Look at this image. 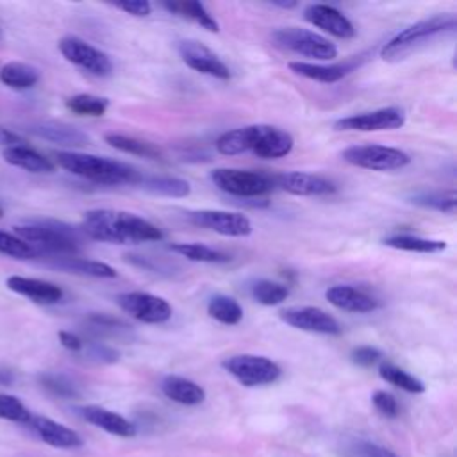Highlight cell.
I'll return each instance as SVG.
<instances>
[{"label": "cell", "instance_id": "obj_1", "mask_svg": "<svg viewBox=\"0 0 457 457\" xmlns=\"http://www.w3.org/2000/svg\"><path fill=\"white\" fill-rule=\"evenodd\" d=\"M80 228L87 237L95 241L116 245L162 239V232L143 216L114 209L87 211Z\"/></svg>", "mask_w": 457, "mask_h": 457}, {"label": "cell", "instance_id": "obj_2", "mask_svg": "<svg viewBox=\"0 0 457 457\" xmlns=\"http://www.w3.org/2000/svg\"><path fill=\"white\" fill-rule=\"evenodd\" d=\"M295 139L284 129L266 123L246 125L223 132L216 139V150L221 155H239L252 152L261 159H280L293 150Z\"/></svg>", "mask_w": 457, "mask_h": 457}, {"label": "cell", "instance_id": "obj_3", "mask_svg": "<svg viewBox=\"0 0 457 457\" xmlns=\"http://www.w3.org/2000/svg\"><path fill=\"white\" fill-rule=\"evenodd\" d=\"M55 161L62 170L70 171L71 175L82 177L96 184H137L141 177V173L127 162L82 152H57Z\"/></svg>", "mask_w": 457, "mask_h": 457}, {"label": "cell", "instance_id": "obj_4", "mask_svg": "<svg viewBox=\"0 0 457 457\" xmlns=\"http://www.w3.org/2000/svg\"><path fill=\"white\" fill-rule=\"evenodd\" d=\"M14 236L30 246L37 245L39 248L61 257L75 255L80 248V234L73 227L55 220H34L30 223L18 225L14 227Z\"/></svg>", "mask_w": 457, "mask_h": 457}, {"label": "cell", "instance_id": "obj_5", "mask_svg": "<svg viewBox=\"0 0 457 457\" xmlns=\"http://www.w3.org/2000/svg\"><path fill=\"white\" fill-rule=\"evenodd\" d=\"M457 27L455 14H436L425 20H420L403 30H400L396 36H393L380 50V55L384 61H398L403 55L411 54L414 46L421 45L427 39H432L437 34L443 32H453Z\"/></svg>", "mask_w": 457, "mask_h": 457}, {"label": "cell", "instance_id": "obj_6", "mask_svg": "<svg viewBox=\"0 0 457 457\" xmlns=\"http://www.w3.org/2000/svg\"><path fill=\"white\" fill-rule=\"evenodd\" d=\"M271 39L277 46L314 61H332L337 57V46L328 37L309 29L282 27L271 32Z\"/></svg>", "mask_w": 457, "mask_h": 457}, {"label": "cell", "instance_id": "obj_7", "mask_svg": "<svg viewBox=\"0 0 457 457\" xmlns=\"http://www.w3.org/2000/svg\"><path fill=\"white\" fill-rule=\"evenodd\" d=\"M209 177L220 191L232 196H241V198L264 196L275 189L273 177L261 171H252V170L216 168L211 171Z\"/></svg>", "mask_w": 457, "mask_h": 457}, {"label": "cell", "instance_id": "obj_8", "mask_svg": "<svg viewBox=\"0 0 457 457\" xmlns=\"http://www.w3.org/2000/svg\"><path fill=\"white\" fill-rule=\"evenodd\" d=\"M343 161L371 171H395L411 162L407 152L384 145H353L341 152Z\"/></svg>", "mask_w": 457, "mask_h": 457}, {"label": "cell", "instance_id": "obj_9", "mask_svg": "<svg viewBox=\"0 0 457 457\" xmlns=\"http://www.w3.org/2000/svg\"><path fill=\"white\" fill-rule=\"evenodd\" d=\"M223 370L230 373L239 384L246 387H257V386H268L280 378L282 370L280 366L264 357V355H252V353H239L227 357L221 362Z\"/></svg>", "mask_w": 457, "mask_h": 457}, {"label": "cell", "instance_id": "obj_10", "mask_svg": "<svg viewBox=\"0 0 457 457\" xmlns=\"http://www.w3.org/2000/svg\"><path fill=\"white\" fill-rule=\"evenodd\" d=\"M116 303L125 314L146 325L166 323L173 314L171 305L162 296L146 291L120 293L116 296Z\"/></svg>", "mask_w": 457, "mask_h": 457}, {"label": "cell", "instance_id": "obj_11", "mask_svg": "<svg viewBox=\"0 0 457 457\" xmlns=\"http://www.w3.org/2000/svg\"><path fill=\"white\" fill-rule=\"evenodd\" d=\"M59 52L66 61L95 77H109L112 73L109 55L77 36H64L59 41Z\"/></svg>", "mask_w": 457, "mask_h": 457}, {"label": "cell", "instance_id": "obj_12", "mask_svg": "<svg viewBox=\"0 0 457 457\" xmlns=\"http://www.w3.org/2000/svg\"><path fill=\"white\" fill-rule=\"evenodd\" d=\"M187 220L200 227L212 230L220 236H228V237H245L252 234V221L241 214V212H232V211H218V209H198V211H189Z\"/></svg>", "mask_w": 457, "mask_h": 457}, {"label": "cell", "instance_id": "obj_13", "mask_svg": "<svg viewBox=\"0 0 457 457\" xmlns=\"http://www.w3.org/2000/svg\"><path fill=\"white\" fill-rule=\"evenodd\" d=\"M405 112L400 107H382L370 112L352 114L339 118L334 123L336 130H352V132H380V130H396L403 127Z\"/></svg>", "mask_w": 457, "mask_h": 457}, {"label": "cell", "instance_id": "obj_14", "mask_svg": "<svg viewBox=\"0 0 457 457\" xmlns=\"http://www.w3.org/2000/svg\"><path fill=\"white\" fill-rule=\"evenodd\" d=\"M280 320L293 328L325 334V336H337L341 334L339 321L328 314L327 311L312 305H295L286 307L280 311Z\"/></svg>", "mask_w": 457, "mask_h": 457}, {"label": "cell", "instance_id": "obj_15", "mask_svg": "<svg viewBox=\"0 0 457 457\" xmlns=\"http://www.w3.org/2000/svg\"><path fill=\"white\" fill-rule=\"evenodd\" d=\"M177 50H179L180 59L191 70L209 75V77H214V79H221V80L230 79L228 66L211 48H207L200 41L182 39V41H179Z\"/></svg>", "mask_w": 457, "mask_h": 457}, {"label": "cell", "instance_id": "obj_16", "mask_svg": "<svg viewBox=\"0 0 457 457\" xmlns=\"http://www.w3.org/2000/svg\"><path fill=\"white\" fill-rule=\"evenodd\" d=\"M275 187L296 196H323L336 193L337 186L321 175L307 171H286L273 175Z\"/></svg>", "mask_w": 457, "mask_h": 457}, {"label": "cell", "instance_id": "obj_17", "mask_svg": "<svg viewBox=\"0 0 457 457\" xmlns=\"http://www.w3.org/2000/svg\"><path fill=\"white\" fill-rule=\"evenodd\" d=\"M303 18L321 29L323 32H328L334 37L339 39H350L355 36V27L353 23L336 7L327 5V4H311L303 11Z\"/></svg>", "mask_w": 457, "mask_h": 457}, {"label": "cell", "instance_id": "obj_18", "mask_svg": "<svg viewBox=\"0 0 457 457\" xmlns=\"http://www.w3.org/2000/svg\"><path fill=\"white\" fill-rule=\"evenodd\" d=\"M325 298L330 305L346 312H373L380 307L377 298L346 284L330 286L325 291Z\"/></svg>", "mask_w": 457, "mask_h": 457}, {"label": "cell", "instance_id": "obj_19", "mask_svg": "<svg viewBox=\"0 0 457 457\" xmlns=\"http://www.w3.org/2000/svg\"><path fill=\"white\" fill-rule=\"evenodd\" d=\"M5 284L11 291H14L21 296H27L29 300L41 303V305H52V303L61 302V298H62V289L57 284H52L48 280L11 275Z\"/></svg>", "mask_w": 457, "mask_h": 457}, {"label": "cell", "instance_id": "obj_20", "mask_svg": "<svg viewBox=\"0 0 457 457\" xmlns=\"http://www.w3.org/2000/svg\"><path fill=\"white\" fill-rule=\"evenodd\" d=\"M32 428L36 430V434L39 436V439L54 448H79L82 446V437L70 427L57 423L52 418L46 416H34L30 420Z\"/></svg>", "mask_w": 457, "mask_h": 457}, {"label": "cell", "instance_id": "obj_21", "mask_svg": "<svg viewBox=\"0 0 457 457\" xmlns=\"http://www.w3.org/2000/svg\"><path fill=\"white\" fill-rule=\"evenodd\" d=\"M80 414L87 423H91L112 436H120V437L136 436L134 423L114 411L104 409L100 405H86L80 409Z\"/></svg>", "mask_w": 457, "mask_h": 457}, {"label": "cell", "instance_id": "obj_22", "mask_svg": "<svg viewBox=\"0 0 457 457\" xmlns=\"http://www.w3.org/2000/svg\"><path fill=\"white\" fill-rule=\"evenodd\" d=\"M287 68L305 79L332 84L341 80L353 70V62H337V64H318V62H305V61H291Z\"/></svg>", "mask_w": 457, "mask_h": 457}, {"label": "cell", "instance_id": "obj_23", "mask_svg": "<svg viewBox=\"0 0 457 457\" xmlns=\"http://www.w3.org/2000/svg\"><path fill=\"white\" fill-rule=\"evenodd\" d=\"M161 389L166 398L180 405H200L205 400V391L200 384L179 375L164 377Z\"/></svg>", "mask_w": 457, "mask_h": 457}, {"label": "cell", "instance_id": "obj_24", "mask_svg": "<svg viewBox=\"0 0 457 457\" xmlns=\"http://www.w3.org/2000/svg\"><path fill=\"white\" fill-rule=\"evenodd\" d=\"M30 132L45 141L62 145V146H82L89 141V137L80 129L66 123H57V121L36 123L30 127Z\"/></svg>", "mask_w": 457, "mask_h": 457}, {"label": "cell", "instance_id": "obj_25", "mask_svg": "<svg viewBox=\"0 0 457 457\" xmlns=\"http://www.w3.org/2000/svg\"><path fill=\"white\" fill-rule=\"evenodd\" d=\"M4 159L9 164L21 168L25 171H30V173H52L54 171V162L27 145L4 148Z\"/></svg>", "mask_w": 457, "mask_h": 457}, {"label": "cell", "instance_id": "obj_26", "mask_svg": "<svg viewBox=\"0 0 457 457\" xmlns=\"http://www.w3.org/2000/svg\"><path fill=\"white\" fill-rule=\"evenodd\" d=\"M52 266L64 270L68 273L84 275V277H95V278H114L116 277V270L112 266H109L107 262L75 257V255L57 257V261H54Z\"/></svg>", "mask_w": 457, "mask_h": 457}, {"label": "cell", "instance_id": "obj_27", "mask_svg": "<svg viewBox=\"0 0 457 457\" xmlns=\"http://www.w3.org/2000/svg\"><path fill=\"white\" fill-rule=\"evenodd\" d=\"M145 191L159 196H168V198H184L191 193V186L187 180L179 179V177H162V175H154V177H145L141 175L137 184Z\"/></svg>", "mask_w": 457, "mask_h": 457}, {"label": "cell", "instance_id": "obj_28", "mask_svg": "<svg viewBox=\"0 0 457 457\" xmlns=\"http://www.w3.org/2000/svg\"><path fill=\"white\" fill-rule=\"evenodd\" d=\"M164 9H168L170 12L191 20L195 23H198L202 29L209 30V32H218L220 25L214 20L212 14H209V11L205 9V5L198 0H182V2H164L162 4Z\"/></svg>", "mask_w": 457, "mask_h": 457}, {"label": "cell", "instance_id": "obj_29", "mask_svg": "<svg viewBox=\"0 0 457 457\" xmlns=\"http://www.w3.org/2000/svg\"><path fill=\"white\" fill-rule=\"evenodd\" d=\"M382 243L395 250L416 252V253H437L446 248V243L441 239H428V237L412 236V234H395V236L384 237Z\"/></svg>", "mask_w": 457, "mask_h": 457}, {"label": "cell", "instance_id": "obj_30", "mask_svg": "<svg viewBox=\"0 0 457 457\" xmlns=\"http://www.w3.org/2000/svg\"><path fill=\"white\" fill-rule=\"evenodd\" d=\"M105 143L123 154L139 155V157H146V159H161V150L155 145L137 139L134 136L109 132V134H105Z\"/></svg>", "mask_w": 457, "mask_h": 457}, {"label": "cell", "instance_id": "obj_31", "mask_svg": "<svg viewBox=\"0 0 457 457\" xmlns=\"http://www.w3.org/2000/svg\"><path fill=\"white\" fill-rule=\"evenodd\" d=\"M0 80L12 89H29L39 80V71L27 62L12 61L0 68Z\"/></svg>", "mask_w": 457, "mask_h": 457}, {"label": "cell", "instance_id": "obj_32", "mask_svg": "<svg viewBox=\"0 0 457 457\" xmlns=\"http://www.w3.org/2000/svg\"><path fill=\"white\" fill-rule=\"evenodd\" d=\"M207 314L223 325H237L243 320V307L232 296L214 295L207 303Z\"/></svg>", "mask_w": 457, "mask_h": 457}, {"label": "cell", "instance_id": "obj_33", "mask_svg": "<svg viewBox=\"0 0 457 457\" xmlns=\"http://www.w3.org/2000/svg\"><path fill=\"white\" fill-rule=\"evenodd\" d=\"M170 250L179 253L180 257H186L187 261H193V262L216 264V262L230 261V255H227L220 250H214L211 246L200 245V243H173V245H170Z\"/></svg>", "mask_w": 457, "mask_h": 457}, {"label": "cell", "instance_id": "obj_34", "mask_svg": "<svg viewBox=\"0 0 457 457\" xmlns=\"http://www.w3.org/2000/svg\"><path fill=\"white\" fill-rule=\"evenodd\" d=\"M378 375H380L386 382H389L391 386L400 387V389H403V391H407V393L418 395V393H423V391H425V384H423L418 377L411 375L409 371L398 368V366L393 364V362H380V366H378Z\"/></svg>", "mask_w": 457, "mask_h": 457}, {"label": "cell", "instance_id": "obj_35", "mask_svg": "<svg viewBox=\"0 0 457 457\" xmlns=\"http://www.w3.org/2000/svg\"><path fill=\"white\" fill-rule=\"evenodd\" d=\"M414 205L439 211L443 214H453L457 207V195L455 191H428V193H416L411 196Z\"/></svg>", "mask_w": 457, "mask_h": 457}, {"label": "cell", "instance_id": "obj_36", "mask_svg": "<svg viewBox=\"0 0 457 457\" xmlns=\"http://www.w3.org/2000/svg\"><path fill=\"white\" fill-rule=\"evenodd\" d=\"M66 107L79 116H104L107 107H109V100L104 96H96L91 93H79L73 95L66 100Z\"/></svg>", "mask_w": 457, "mask_h": 457}, {"label": "cell", "instance_id": "obj_37", "mask_svg": "<svg viewBox=\"0 0 457 457\" xmlns=\"http://www.w3.org/2000/svg\"><path fill=\"white\" fill-rule=\"evenodd\" d=\"M252 296L261 305L271 307V305L282 303L289 296V289H287V286H284L280 282L261 278L252 284Z\"/></svg>", "mask_w": 457, "mask_h": 457}, {"label": "cell", "instance_id": "obj_38", "mask_svg": "<svg viewBox=\"0 0 457 457\" xmlns=\"http://www.w3.org/2000/svg\"><path fill=\"white\" fill-rule=\"evenodd\" d=\"M39 382L46 391H50L55 396H61V398L79 396V389L75 382L62 373H45L39 377Z\"/></svg>", "mask_w": 457, "mask_h": 457}, {"label": "cell", "instance_id": "obj_39", "mask_svg": "<svg viewBox=\"0 0 457 457\" xmlns=\"http://www.w3.org/2000/svg\"><path fill=\"white\" fill-rule=\"evenodd\" d=\"M0 418L16 421V423H30L32 414L23 405V402L12 395L0 393Z\"/></svg>", "mask_w": 457, "mask_h": 457}, {"label": "cell", "instance_id": "obj_40", "mask_svg": "<svg viewBox=\"0 0 457 457\" xmlns=\"http://www.w3.org/2000/svg\"><path fill=\"white\" fill-rule=\"evenodd\" d=\"M0 253L14 259H32L36 255V250L18 236L0 230Z\"/></svg>", "mask_w": 457, "mask_h": 457}, {"label": "cell", "instance_id": "obj_41", "mask_svg": "<svg viewBox=\"0 0 457 457\" xmlns=\"http://www.w3.org/2000/svg\"><path fill=\"white\" fill-rule=\"evenodd\" d=\"M350 359L353 364L361 366V368H370L377 362L382 361V352L375 346H368V345H362V346H357L352 350L350 353Z\"/></svg>", "mask_w": 457, "mask_h": 457}, {"label": "cell", "instance_id": "obj_42", "mask_svg": "<svg viewBox=\"0 0 457 457\" xmlns=\"http://www.w3.org/2000/svg\"><path fill=\"white\" fill-rule=\"evenodd\" d=\"M371 402H373L375 409L382 416H386V418H396L398 416L400 407H398L396 398L391 393H387V391H375L373 396H371Z\"/></svg>", "mask_w": 457, "mask_h": 457}, {"label": "cell", "instance_id": "obj_43", "mask_svg": "<svg viewBox=\"0 0 457 457\" xmlns=\"http://www.w3.org/2000/svg\"><path fill=\"white\" fill-rule=\"evenodd\" d=\"M86 353L96 361V362H104V364H112L120 359L118 350H114L112 346L105 345V343H89L86 348Z\"/></svg>", "mask_w": 457, "mask_h": 457}, {"label": "cell", "instance_id": "obj_44", "mask_svg": "<svg viewBox=\"0 0 457 457\" xmlns=\"http://www.w3.org/2000/svg\"><path fill=\"white\" fill-rule=\"evenodd\" d=\"M353 448L359 457H400L393 450H389L378 443H373V441H357Z\"/></svg>", "mask_w": 457, "mask_h": 457}, {"label": "cell", "instance_id": "obj_45", "mask_svg": "<svg viewBox=\"0 0 457 457\" xmlns=\"http://www.w3.org/2000/svg\"><path fill=\"white\" fill-rule=\"evenodd\" d=\"M116 9H121L127 14H132L136 18H145L152 12V4L146 0H127V2H118L114 4Z\"/></svg>", "mask_w": 457, "mask_h": 457}, {"label": "cell", "instance_id": "obj_46", "mask_svg": "<svg viewBox=\"0 0 457 457\" xmlns=\"http://www.w3.org/2000/svg\"><path fill=\"white\" fill-rule=\"evenodd\" d=\"M57 336H59L61 345H62L66 350H70V352H80V350L84 348V341H82L77 334H73V332L61 330Z\"/></svg>", "mask_w": 457, "mask_h": 457}, {"label": "cell", "instance_id": "obj_47", "mask_svg": "<svg viewBox=\"0 0 457 457\" xmlns=\"http://www.w3.org/2000/svg\"><path fill=\"white\" fill-rule=\"evenodd\" d=\"M0 145L5 148H12V146H21L25 145V141L21 139V136H18L16 132L0 127Z\"/></svg>", "mask_w": 457, "mask_h": 457}, {"label": "cell", "instance_id": "obj_48", "mask_svg": "<svg viewBox=\"0 0 457 457\" xmlns=\"http://www.w3.org/2000/svg\"><path fill=\"white\" fill-rule=\"evenodd\" d=\"M12 380H14V373L11 370L2 368L0 370V384L2 386H9V384H12Z\"/></svg>", "mask_w": 457, "mask_h": 457}, {"label": "cell", "instance_id": "obj_49", "mask_svg": "<svg viewBox=\"0 0 457 457\" xmlns=\"http://www.w3.org/2000/svg\"><path fill=\"white\" fill-rule=\"evenodd\" d=\"M273 5L277 7H282V9H295L296 7V2H271Z\"/></svg>", "mask_w": 457, "mask_h": 457}, {"label": "cell", "instance_id": "obj_50", "mask_svg": "<svg viewBox=\"0 0 457 457\" xmlns=\"http://www.w3.org/2000/svg\"><path fill=\"white\" fill-rule=\"evenodd\" d=\"M0 216H2V207H0Z\"/></svg>", "mask_w": 457, "mask_h": 457}, {"label": "cell", "instance_id": "obj_51", "mask_svg": "<svg viewBox=\"0 0 457 457\" xmlns=\"http://www.w3.org/2000/svg\"><path fill=\"white\" fill-rule=\"evenodd\" d=\"M0 36H2V32H0Z\"/></svg>", "mask_w": 457, "mask_h": 457}]
</instances>
